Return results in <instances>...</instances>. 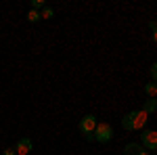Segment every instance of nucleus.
Returning <instances> with one entry per match:
<instances>
[{
  "label": "nucleus",
  "instance_id": "nucleus-16",
  "mask_svg": "<svg viewBox=\"0 0 157 155\" xmlns=\"http://www.w3.org/2000/svg\"><path fill=\"white\" fill-rule=\"evenodd\" d=\"M155 155H157V153H155Z\"/></svg>",
  "mask_w": 157,
  "mask_h": 155
},
{
  "label": "nucleus",
  "instance_id": "nucleus-14",
  "mask_svg": "<svg viewBox=\"0 0 157 155\" xmlns=\"http://www.w3.org/2000/svg\"><path fill=\"white\" fill-rule=\"evenodd\" d=\"M151 38H153V42L157 44V29H153V32H151Z\"/></svg>",
  "mask_w": 157,
  "mask_h": 155
},
{
  "label": "nucleus",
  "instance_id": "nucleus-3",
  "mask_svg": "<svg viewBox=\"0 0 157 155\" xmlns=\"http://www.w3.org/2000/svg\"><path fill=\"white\" fill-rule=\"evenodd\" d=\"M113 138V128H111V124H107V122H98L97 128H94V141L101 145L109 143Z\"/></svg>",
  "mask_w": 157,
  "mask_h": 155
},
{
  "label": "nucleus",
  "instance_id": "nucleus-9",
  "mask_svg": "<svg viewBox=\"0 0 157 155\" xmlns=\"http://www.w3.org/2000/svg\"><path fill=\"white\" fill-rule=\"evenodd\" d=\"M40 19H42V15H40L38 11H29L27 13V21H29V23H38Z\"/></svg>",
  "mask_w": 157,
  "mask_h": 155
},
{
  "label": "nucleus",
  "instance_id": "nucleus-11",
  "mask_svg": "<svg viewBox=\"0 0 157 155\" xmlns=\"http://www.w3.org/2000/svg\"><path fill=\"white\" fill-rule=\"evenodd\" d=\"M44 0H32V11H38V9H44Z\"/></svg>",
  "mask_w": 157,
  "mask_h": 155
},
{
  "label": "nucleus",
  "instance_id": "nucleus-6",
  "mask_svg": "<svg viewBox=\"0 0 157 155\" xmlns=\"http://www.w3.org/2000/svg\"><path fill=\"white\" fill-rule=\"evenodd\" d=\"M124 155H149V151H145L140 143H128L124 147Z\"/></svg>",
  "mask_w": 157,
  "mask_h": 155
},
{
  "label": "nucleus",
  "instance_id": "nucleus-12",
  "mask_svg": "<svg viewBox=\"0 0 157 155\" xmlns=\"http://www.w3.org/2000/svg\"><path fill=\"white\" fill-rule=\"evenodd\" d=\"M149 72H151V80H153V82H157V61L151 65V67H149Z\"/></svg>",
  "mask_w": 157,
  "mask_h": 155
},
{
  "label": "nucleus",
  "instance_id": "nucleus-5",
  "mask_svg": "<svg viewBox=\"0 0 157 155\" xmlns=\"http://www.w3.org/2000/svg\"><path fill=\"white\" fill-rule=\"evenodd\" d=\"M32 149H34V143H32L27 136L19 138V141H17V145H15V151H17V155H27Z\"/></svg>",
  "mask_w": 157,
  "mask_h": 155
},
{
  "label": "nucleus",
  "instance_id": "nucleus-2",
  "mask_svg": "<svg viewBox=\"0 0 157 155\" xmlns=\"http://www.w3.org/2000/svg\"><path fill=\"white\" fill-rule=\"evenodd\" d=\"M98 119L97 115H92V113H88L84 118L80 119V132L86 136V141H94V128H97Z\"/></svg>",
  "mask_w": 157,
  "mask_h": 155
},
{
  "label": "nucleus",
  "instance_id": "nucleus-8",
  "mask_svg": "<svg viewBox=\"0 0 157 155\" xmlns=\"http://www.w3.org/2000/svg\"><path fill=\"white\" fill-rule=\"evenodd\" d=\"M145 95L149 96V99H155V96H157V82L151 80L149 84H145Z\"/></svg>",
  "mask_w": 157,
  "mask_h": 155
},
{
  "label": "nucleus",
  "instance_id": "nucleus-15",
  "mask_svg": "<svg viewBox=\"0 0 157 155\" xmlns=\"http://www.w3.org/2000/svg\"><path fill=\"white\" fill-rule=\"evenodd\" d=\"M155 23H157V21H155Z\"/></svg>",
  "mask_w": 157,
  "mask_h": 155
},
{
  "label": "nucleus",
  "instance_id": "nucleus-7",
  "mask_svg": "<svg viewBox=\"0 0 157 155\" xmlns=\"http://www.w3.org/2000/svg\"><path fill=\"white\" fill-rule=\"evenodd\" d=\"M143 111H145L147 115L155 113V111H157V99H147L145 105H143Z\"/></svg>",
  "mask_w": 157,
  "mask_h": 155
},
{
  "label": "nucleus",
  "instance_id": "nucleus-1",
  "mask_svg": "<svg viewBox=\"0 0 157 155\" xmlns=\"http://www.w3.org/2000/svg\"><path fill=\"white\" fill-rule=\"evenodd\" d=\"M147 119H149V115H147L143 109H134V111H128V113L121 118V126H124V130H128V132L145 130Z\"/></svg>",
  "mask_w": 157,
  "mask_h": 155
},
{
  "label": "nucleus",
  "instance_id": "nucleus-10",
  "mask_svg": "<svg viewBox=\"0 0 157 155\" xmlns=\"http://www.w3.org/2000/svg\"><path fill=\"white\" fill-rule=\"evenodd\" d=\"M40 15H42V19H52V17H55V11H52L50 6H44Z\"/></svg>",
  "mask_w": 157,
  "mask_h": 155
},
{
  "label": "nucleus",
  "instance_id": "nucleus-13",
  "mask_svg": "<svg viewBox=\"0 0 157 155\" xmlns=\"http://www.w3.org/2000/svg\"><path fill=\"white\" fill-rule=\"evenodd\" d=\"M2 155H17V151H15V147H6V149L2 151Z\"/></svg>",
  "mask_w": 157,
  "mask_h": 155
},
{
  "label": "nucleus",
  "instance_id": "nucleus-4",
  "mask_svg": "<svg viewBox=\"0 0 157 155\" xmlns=\"http://www.w3.org/2000/svg\"><path fill=\"white\" fill-rule=\"evenodd\" d=\"M140 145L145 151H157V130H143Z\"/></svg>",
  "mask_w": 157,
  "mask_h": 155
}]
</instances>
